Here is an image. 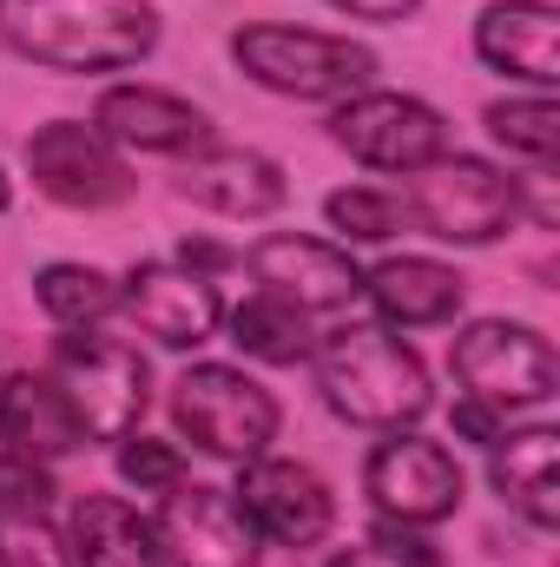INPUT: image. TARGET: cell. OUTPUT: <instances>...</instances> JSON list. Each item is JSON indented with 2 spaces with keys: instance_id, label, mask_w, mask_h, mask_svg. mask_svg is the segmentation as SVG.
<instances>
[{
  "instance_id": "cell-5",
  "label": "cell",
  "mask_w": 560,
  "mask_h": 567,
  "mask_svg": "<svg viewBox=\"0 0 560 567\" xmlns=\"http://www.w3.org/2000/svg\"><path fill=\"white\" fill-rule=\"evenodd\" d=\"M403 212H409V231L435 238V245H455V251H481V245H501L521 218H515V185H508V165L481 158V152H442L435 165H422L403 178Z\"/></svg>"
},
{
  "instance_id": "cell-14",
  "label": "cell",
  "mask_w": 560,
  "mask_h": 567,
  "mask_svg": "<svg viewBox=\"0 0 560 567\" xmlns=\"http://www.w3.org/2000/svg\"><path fill=\"white\" fill-rule=\"evenodd\" d=\"M172 192L211 218H238V225H258V218H278L290 205V178L271 152L258 145H225L205 140L198 152L172 158Z\"/></svg>"
},
{
  "instance_id": "cell-12",
  "label": "cell",
  "mask_w": 560,
  "mask_h": 567,
  "mask_svg": "<svg viewBox=\"0 0 560 567\" xmlns=\"http://www.w3.org/2000/svg\"><path fill=\"white\" fill-rule=\"evenodd\" d=\"M238 271L251 278V290H271L283 303H297L303 317H350L363 303V265L336 238L265 231L238 251Z\"/></svg>"
},
{
  "instance_id": "cell-2",
  "label": "cell",
  "mask_w": 560,
  "mask_h": 567,
  "mask_svg": "<svg viewBox=\"0 0 560 567\" xmlns=\"http://www.w3.org/2000/svg\"><path fill=\"white\" fill-rule=\"evenodd\" d=\"M158 33L152 0H0V47L66 80L133 73L158 53Z\"/></svg>"
},
{
  "instance_id": "cell-35",
  "label": "cell",
  "mask_w": 560,
  "mask_h": 567,
  "mask_svg": "<svg viewBox=\"0 0 560 567\" xmlns=\"http://www.w3.org/2000/svg\"><path fill=\"white\" fill-rule=\"evenodd\" d=\"M13 205V178H7V165H0V212Z\"/></svg>"
},
{
  "instance_id": "cell-28",
  "label": "cell",
  "mask_w": 560,
  "mask_h": 567,
  "mask_svg": "<svg viewBox=\"0 0 560 567\" xmlns=\"http://www.w3.org/2000/svg\"><path fill=\"white\" fill-rule=\"evenodd\" d=\"M0 567H73V555L46 515H0Z\"/></svg>"
},
{
  "instance_id": "cell-15",
  "label": "cell",
  "mask_w": 560,
  "mask_h": 567,
  "mask_svg": "<svg viewBox=\"0 0 560 567\" xmlns=\"http://www.w3.org/2000/svg\"><path fill=\"white\" fill-rule=\"evenodd\" d=\"M152 528H158V555L165 567H258V535L245 528L231 488L218 482H178L158 495L152 508Z\"/></svg>"
},
{
  "instance_id": "cell-1",
  "label": "cell",
  "mask_w": 560,
  "mask_h": 567,
  "mask_svg": "<svg viewBox=\"0 0 560 567\" xmlns=\"http://www.w3.org/2000/svg\"><path fill=\"white\" fill-rule=\"evenodd\" d=\"M310 377H317L323 410L343 429L390 435V429H422L435 416V383H428V363L416 357V343L356 310L330 317L317 330Z\"/></svg>"
},
{
  "instance_id": "cell-27",
  "label": "cell",
  "mask_w": 560,
  "mask_h": 567,
  "mask_svg": "<svg viewBox=\"0 0 560 567\" xmlns=\"http://www.w3.org/2000/svg\"><path fill=\"white\" fill-rule=\"evenodd\" d=\"M60 482L53 462H33L20 449H0V515H53Z\"/></svg>"
},
{
  "instance_id": "cell-33",
  "label": "cell",
  "mask_w": 560,
  "mask_h": 567,
  "mask_svg": "<svg viewBox=\"0 0 560 567\" xmlns=\"http://www.w3.org/2000/svg\"><path fill=\"white\" fill-rule=\"evenodd\" d=\"M178 265L218 278V271H238V251H225V245H211V238H185V245H178Z\"/></svg>"
},
{
  "instance_id": "cell-29",
  "label": "cell",
  "mask_w": 560,
  "mask_h": 567,
  "mask_svg": "<svg viewBox=\"0 0 560 567\" xmlns=\"http://www.w3.org/2000/svg\"><path fill=\"white\" fill-rule=\"evenodd\" d=\"M515 185V218H528L535 231H560V172L554 165H521L508 172Z\"/></svg>"
},
{
  "instance_id": "cell-23",
  "label": "cell",
  "mask_w": 560,
  "mask_h": 567,
  "mask_svg": "<svg viewBox=\"0 0 560 567\" xmlns=\"http://www.w3.org/2000/svg\"><path fill=\"white\" fill-rule=\"evenodd\" d=\"M33 303L53 330H100L106 317H120V278L80 258H53L33 271Z\"/></svg>"
},
{
  "instance_id": "cell-18",
  "label": "cell",
  "mask_w": 560,
  "mask_h": 567,
  "mask_svg": "<svg viewBox=\"0 0 560 567\" xmlns=\"http://www.w3.org/2000/svg\"><path fill=\"white\" fill-rule=\"evenodd\" d=\"M475 60L528 93L560 80V7L554 0H488L475 13Z\"/></svg>"
},
{
  "instance_id": "cell-7",
  "label": "cell",
  "mask_w": 560,
  "mask_h": 567,
  "mask_svg": "<svg viewBox=\"0 0 560 567\" xmlns=\"http://www.w3.org/2000/svg\"><path fill=\"white\" fill-rule=\"evenodd\" d=\"M165 410H172L178 442H191L198 455L231 462V468L251 462V455H265L283 429L278 396H271L245 363H185V370L172 377Z\"/></svg>"
},
{
  "instance_id": "cell-21",
  "label": "cell",
  "mask_w": 560,
  "mask_h": 567,
  "mask_svg": "<svg viewBox=\"0 0 560 567\" xmlns=\"http://www.w3.org/2000/svg\"><path fill=\"white\" fill-rule=\"evenodd\" d=\"M0 449H20L33 462H66L86 449V429L73 423V410L46 370H7L0 377Z\"/></svg>"
},
{
  "instance_id": "cell-24",
  "label": "cell",
  "mask_w": 560,
  "mask_h": 567,
  "mask_svg": "<svg viewBox=\"0 0 560 567\" xmlns=\"http://www.w3.org/2000/svg\"><path fill=\"white\" fill-rule=\"evenodd\" d=\"M481 126H488V140L501 145L508 158H521V165H554L560 158L554 93H508V100H488Z\"/></svg>"
},
{
  "instance_id": "cell-16",
  "label": "cell",
  "mask_w": 560,
  "mask_h": 567,
  "mask_svg": "<svg viewBox=\"0 0 560 567\" xmlns=\"http://www.w3.org/2000/svg\"><path fill=\"white\" fill-rule=\"evenodd\" d=\"M93 126L120 152H145V158H185L211 140V113L172 86L152 80H113L93 100Z\"/></svg>"
},
{
  "instance_id": "cell-6",
  "label": "cell",
  "mask_w": 560,
  "mask_h": 567,
  "mask_svg": "<svg viewBox=\"0 0 560 567\" xmlns=\"http://www.w3.org/2000/svg\"><path fill=\"white\" fill-rule=\"evenodd\" d=\"M46 377L60 383L86 442H126L133 429H145L152 363H145L139 343L106 337V330H60L46 350Z\"/></svg>"
},
{
  "instance_id": "cell-25",
  "label": "cell",
  "mask_w": 560,
  "mask_h": 567,
  "mask_svg": "<svg viewBox=\"0 0 560 567\" xmlns=\"http://www.w3.org/2000/svg\"><path fill=\"white\" fill-rule=\"evenodd\" d=\"M323 225L336 231L343 251H356V245H396L409 231V212L390 185H336L323 192Z\"/></svg>"
},
{
  "instance_id": "cell-26",
  "label": "cell",
  "mask_w": 560,
  "mask_h": 567,
  "mask_svg": "<svg viewBox=\"0 0 560 567\" xmlns=\"http://www.w3.org/2000/svg\"><path fill=\"white\" fill-rule=\"evenodd\" d=\"M113 468H120V482L133 495H165V488H178L191 475L185 468V449L165 442V435H145V429H133L126 442H113Z\"/></svg>"
},
{
  "instance_id": "cell-3",
  "label": "cell",
  "mask_w": 560,
  "mask_h": 567,
  "mask_svg": "<svg viewBox=\"0 0 560 567\" xmlns=\"http://www.w3.org/2000/svg\"><path fill=\"white\" fill-rule=\"evenodd\" d=\"M231 66L297 106H336L363 86H376L383 60L376 47L350 40V33H323V27H290V20H238L225 40Z\"/></svg>"
},
{
  "instance_id": "cell-32",
  "label": "cell",
  "mask_w": 560,
  "mask_h": 567,
  "mask_svg": "<svg viewBox=\"0 0 560 567\" xmlns=\"http://www.w3.org/2000/svg\"><path fill=\"white\" fill-rule=\"evenodd\" d=\"M323 7H336V13H350L363 27H403V20L422 13V0H323Z\"/></svg>"
},
{
  "instance_id": "cell-30",
  "label": "cell",
  "mask_w": 560,
  "mask_h": 567,
  "mask_svg": "<svg viewBox=\"0 0 560 567\" xmlns=\"http://www.w3.org/2000/svg\"><path fill=\"white\" fill-rule=\"evenodd\" d=\"M370 542H376V548H390L396 561H409V567H442V548L428 542V528H403V522H370Z\"/></svg>"
},
{
  "instance_id": "cell-8",
  "label": "cell",
  "mask_w": 560,
  "mask_h": 567,
  "mask_svg": "<svg viewBox=\"0 0 560 567\" xmlns=\"http://www.w3.org/2000/svg\"><path fill=\"white\" fill-rule=\"evenodd\" d=\"M323 133L336 152H350L363 172H383V178H409L422 165H435L442 152H455L448 113L422 93H396V86H363V93L336 100Z\"/></svg>"
},
{
  "instance_id": "cell-13",
  "label": "cell",
  "mask_w": 560,
  "mask_h": 567,
  "mask_svg": "<svg viewBox=\"0 0 560 567\" xmlns=\"http://www.w3.org/2000/svg\"><path fill=\"white\" fill-rule=\"evenodd\" d=\"M120 317L152 337L158 350H205L225 323V290L205 271H185L178 258H139L120 278Z\"/></svg>"
},
{
  "instance_id": "cell-17",
  "label": "cell",
  "mask_w": 560,
  "mask_h": 567,
  "mask_svg": "<svg viewBox=\"0 0 560 567\" xmlns=\"http://www.w3.org/2000/svg\"><path fill=\"white\" fill-rule=\"evenodd\" d=\"M363 303L383 330L409 337V330H442L468 310V278L442 258H422V251H396V258H376L363 271Z\"/></svg>"
},
{
  "instance_id": "cell-31",
  "label": "cell",
  "mask_w": 560,
  "mask_h": 567,
  "mask_svg": "<svg viewBox=\"0 0 560 567\" xmlns=\"http://www.w3.org/2000/svg\"><path fill=\"white\" fill-rule=\"evenodd\" d=\"M501 429H508V423H501L495 410H481V403H468V396H455V403H448V435H455V442H468V449H488Z\"/></svg>"
},
{
  "instance_id": "cell-22",
  "label": "cell",
  "mask_w": 560,
  "mask_h": 567,
  "mask_svg": "<svg viewBox=\"0 0 560 567\" xmlns=\"http://www.w3.org/2000/svg\"><path fill=\"white\" fill-rule=\"evenodd\" d=\"M231 350L245 363H265V370H297L310 363V343H317V317H303L297 303H283L271 290H245L238 303H225V323Z\"/></svg>"
},
{
  "instance_id": "cell-4",
  "label": "cell",
  "mask_w": 560,
  "mask_h": 567,
  "mask_svg": "<svg viewBox=\"0 0 560 567\" xmlns=\"http://www.w3.org/2000/svg\"><path fill=\"white\" fill-rule=\"evenodd\" d=\"M448 377H455V396L495 410L501 423L515 416H541L560 390V357L554 337L535 330V323H515V317H468L455 337H448Z\"/></svg>"
},
{
  "instance_id": "cell-19",
  "label": "cell",
  "mask_w": 560,
  "mask_h": 567,
  "mask_svg": "<svg viewBox=\"0 0 560 567\" xmlns=\"http://www.w3.org/2000/svg\"><path fill=\"white\" fill-rule=\"evenodd\" d=\"M560 429L554 423H508L488 442V488L508 502V515L535 535L560 528V482H554Z\"/></svg>"
},
{
  "instance_id": "cell-20",
  "label": "cell",
  "mask_w": 560,
  "mask_h": 567,
  "mask_svg": "<svg viewBox=\"0 0 560 567\" xmlns=\"http://www.w3.org/2000/svg\"><path fill=\"white\" fill-rule=\"evenodd\" d=\"M60 535H66L73 567H165L152 515L133 508L126 495H106V488L73 495V502H66Z\"/></svg>"
},
{
  "instance_id": "cell-9",
  "label": "cell",
  "mask_w": 560,
  "mask_h": 567,
  "mask_svg": "<svg viewBox=\"0 0 560 567\" xmlns=\"http://www.w3.org/2000/svg\"><path fill=\"white\" fill-rule=\"evenodd\" d=\"M363 502H370L376 522L442 528V522L462 515L468 475H462V462H455L448 442H435L422 429H390L363 455Z\"/></svg>"
},
{
  "instance_id": "cell-34",
  "label": "cell",
  "mask_w": 560,
  "mask_h": 567,
  "mask_svg": "<svg viewBox=\"0 0 560 567\" xmlns=\"http://www.w3.org/2000/svg\"><path fill=\"white\" fill-rule=\"evenodd\" d=\"M330 567H409V561H396V555H390V548H376V542H356V548H336Z\"/></svg>"
},
{
  "instance_id": "cell-11",
  "label": "cell",
  "mask_w": 560,
  "mask_h": 567,
  "mask_svg": "<svg viewBox=\"0 0 560 567\" xmlns=\"http://www.w3.org/2000/svg\"><path fill=\"white\" fill-rule=\"evenodd\" d=\"M231 502L245 515V528L258 535V548H323L330 528H336V488L323 468L297 462V455H251L238 462V482H231Z\"/></svg>"
},
{
  "instance_id": "cell-10",
  "label": "cell",
  "mask_w": 560,
  "mask_h": 567,
  "mask_svg": "<svg viewBox=\"0 0 560 567\" xmlns=\"http://www.w3.org/2000/svg\"><path fill=\"white\" fill-rule=\"evenodd\" d=\"M33 192L60 212H120L139 192V172L93 120H46L20 145Z\"/></svg>"
}]
</instances>
